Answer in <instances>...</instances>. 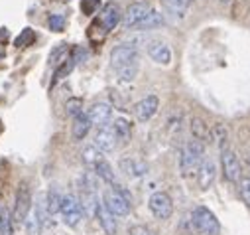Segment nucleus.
I'll return each instance as SVG.
<instances>
[{
    "mask_svg": "<svg viewBox=\"0 0 250 235\" xmlns=\"http://www.w3.org/2000/svg\"><path fill=\"white\" fill-rule=\"evenodd\" d=\"M47 24H49V30H53V32H61V30L65 28V16H61V14H51L49 20H47Z\"/></svg>",
    "mask_w": 250,
    "mask_h": 235,
    "instance_id": "nucleus-34",
    "label": "nucleus"
},
{
    "mask_svg": "<svg viewBox=\"0 0 250 235\" xmlns=\"http://www.w3.org/2000/svg\"><path fill=\"white\" fill-rule=\"evenodd\" d=\"M97 4H99V0H83V2H81V8H83L85 14H93L95 8H97Z\"/></svg>",
    "mask_w": 250,
    "mask_h": 235,
    "instance_id": "nucleus-37",
    "label": "nucleus"
},
{
    "mask_svg": "<svg viewBox=\"0 0 250 235\" xmlns=\"http://www.w3.org/2000/svg\"><path fill=\"white\" fill-rule=\"evenodd\" d=\"M65 111H67V115H71L73 119L77 115H81L83 113V101L81 99H77V97H71L67 103H65Z\"/></svg>",
    "mask_w": 250,
    "mask_h": 235,
    "instance_id": "nucleus-32",
    "label": "nucleus"
},
{
    "mask_svg": "<svg viewBox=\"0 0 250 235\" xmlns=\"http://www.w3.org/2000/svg\"><path fill=\"white\" fill-rule=\"evenodd\" d=\"M120 18H122L120 8H118L114 2H108V4L104 6L103 14H101V22H103V26H104L106 30H114V28L118 26Z\"/></svg>",
    "mask_w": 250,
    "mask_h": 235,
    "instance_id": "nucleus-19",
    "label": "nucleus"
},
{
    "mask_svg": "<svg viewBox=\"0 0 250 235\" xmlns=\"http://www.w3.org/2000/svg\"><path fill=\"white\" fill-rule=\"evenodd\" d=\"M215 178H217V164H215L213 158H207V156H205V160L201 162V166H199V170H197L199 188H201V190H209V188L213 186Z\"/></svg>",
    "mask_w": 250,
    "mask_h": 235,
    "instance_id": "nucleus-13",
    "label": "nucleus"
},
{
    "mask_svg": "<svg viewBox=\"0 0 250 235\" xmlns=\"http://www.w3.org/2000/svg\"><path fill=\"white\" fill-rule=\"evenodd\" d=\"M0 212H2V204H0Z\"/></svg>",
    "mask_w": 250,
    "mask_h": 235,
    "instance_id": "nucleus-39",
    "label": "nucleus"
},
{
    "mask_svg": "<svg viewBox=\"0 0 250 235\" xmlns=\"http://www.w3.org/2000/svg\"><path fill=\"white\" fill-rule=\"evenodd\" d=\"M59 215L63 219V223L67 227H77L79 221L83 219V208H81V202L75 194H63L61 198V208H59Z\"/></svg>",
    "mask_w": 250,
    "mask_h": 235,
    "instance_id": "nucleus-3",
    "label": "nucleus"
},
{
    "mask_svg": "<svg viewBox=\"0 0 250 235\" xmlns=\"http://www.w3.org/2000/svg\"><path fill=\"white\" fill-rule=\"evenodd\" d=\"M81 160H83L87 166H95L97 162L103 160V152H101L95 144H87V146H83V150H81Z\"/></svg>",
    "mask_w": 250,
    "mask_h": 235,
    "instance_id": "nucleus-26",
    "label": "nucleus"
},
{
    "mask_svg": "<svg viewBox=\"0 0 250 235\" xmlns=\"http://www.w3.org/2000/svg\"><path fill=\"white\" fill-rule=\"evenodd\" d=\"M93 144H95V146L104 154V152H114V148L118 146V141H116L114 133L110 131V127L106 125V127H103V129H99V131H97Z\"/></svg>",
    "mask_w": 250,
    "mask_h": 235,
    "instance_id": "nucleus-15",
    "label": "nucleus"
},
{
    "mask_svg": "<svg viewBox=\"0 0 250 235\" xmlns=\"http://www.w3.org/2000/svg\"><path fill=\"white\" fill-rule=\"evenodd\" d=\"M116 75L122 83H130L134 81V77L138 75V66H126V68H120L116 70Z\"/></svg>",
    "mask_w": 250,
    "mask_h": 235,
    "instance_id": "nucleus-29",
    "label": "nucleus"
},
{
    "mask_svg": "<svg viewBox=\"0 0 250 235\" xmlns=\"http://www.w3.org/2000/svg\"><path fill=\"white\" fill-rule=\"evenodd\" d=\"M128 235H154V231L146 225H132L128 229Z\"/></svg>",
    "mask_w": 250,
    "mask_h": 235,
    "instance_id": "nucleus-36",
    "label": "nucleus"
},
{
    "mask_svg": "<svg viewBox=\"0 0 250 235\" xmlns=\"http://www.w3.org/2000/svg\"><path fill=\"white\" fill-rule=\"evenodd\" d=\"M91 127H93V123H91V119H89V115H87V113H81V115H77L75 119H73L71 133H73V137H75L77 141H83V139L89 135Z\"/></svg>",
    "mask_w": 250,
    "mask_h": 235,
    "instance_id": "nucleus-20",
    "label": "nucleus"
},
{
    "mask_svg": "<svg viewBox=\"0 0 250 235\" xmlns=\"http://www.w3.org/2000/svg\"><path fill=\"white\" fill-rule=\"evenodd\" d=\"M79 192H81V196H79V202H81L83 213H85V215H91V217H97L99 206L103 204V200H99V192H93V190H85V188H79Z\"/></svg>",
    "mask_w": 250,
    "mask_h": 235,
    "instance_id": "nucleus-16",
    "label": "nucleus"
},
{
    "mask_svg": "<svg viewBox=\"0 0 250 235\" xmlns=\"http://www.w3.org/2000/svg\"><path fill=\"white\" fill-rule=\"evenodd\" d=\"M103 204L104 208L114 213L116 217H124V215H128L130 210H132V204L126 200V198H122L114 188H108L103 192Z\"/></svg>",
    "mask_w": 250,
    "mask_h": 235,
    "instance_id": "nucleus-6",
    "label": "nucleus"
},
{
    "mask_svg": "<svg viewBox=\"0 0 250 235\" xmlns=\"http://www.w3.org/2000/svg\"><path fill=\"white\" fill-rule=\"evenodd\" d=\"M191 223H193L195 231L201 233V235H219V231H221V223H219L217 215L209 208H205V206L193 208Z\"/></svg>",
    "mask_w": 250,
    "mask_h": 235,
    "instance_id": "nucleus-2",
    "label": "nucleus"
},
{
    "mask_svg": "<svg viewBox=\"0 0 250 235\" xmlns=\"http://www.w3.org/2000/svg\"><path fill=\"white\" fill-rule=\"evenodd\" d=\"M221 2H230V0H221Z\"/></svg>",
    "mask_w": 250,
    "mask_h": 235,
    "instance_id": "nucleus-38",
    "label": "nucleus"
},
{
    "mask_svg": "<svg viewBox=\"0 0 250 235\" xmlns=\"http://www.w3.org/2000/svg\"><path fill=\"white\" fill-rule=\"evenodd\" d=\"M14 221L10 217V213L6 212V208L2 210V223H0V235H14V229H12Z\"/></svg>",
    "mask_w": 250,
    "mask_h": 235,
    "instance_id": "nucleus-33",
    "label": "nucleus"
},
{
    "mask_svg": "<svg viewBox=\"0 0 250 235\" xmlns=\"http://www.w3.org/2000/svg\"><path fill=\"white\" fill-rule=\"evenodd\" d=\"M61 198H63V194H61L55 186H51L47 192H45V200H47V210H49V215H55L59 213V208H61Z\"/></svg>",
    "mask_w": 250,
    "mask_h": 235,
    "instance_id": "nucleus-25",
    "label": "nucleus"
},
{
    "mask_svg": "<svg viewBox=\"0 0 250 235\" xmlns=\"http://www.w3.org/2000/svg\"><path fill=\"white\" fill-rule=\"evenodd\" d=\"M108 127H110V131L114 133V137H116V141H118V146H120V144H126V142L130 141L132 129H130V123H128L126 119L118 117V119H114V121L108 123Z\"/></svg>",
    "mask_w": 250,
    "mask_h": 235,
    "instance_id": "nucleus-17",
    "label": "nucleus"
},
{
    "mask_svg": "<svg viewBox=\"0 0 250 235\" xmlns=\"http://www.w3.org/2000/svg\"><path fill=\"white\" fill-rule=\"evenodd\" d=\"M34 202H32V192H30V188H28V184H22L20 188H18V192H16V206H14V212H12V221L16 223V225H24V221H26V217H28V213L32 212V206Z\"/></svg>",
    "mask_w": 250,
    "mask_h": 235,
    "instance_id": "nucleus-5",
    "label": "nucleus"
},
{
    "mask_svg": "<svg viewBox=\"0 0 250 235\" xmlns=\"http://www.w3.org/2000/svg\"><path fill=\"white\" fill-rule=\"evenodd\" d=\"M148 208L156 219H169L173 213V202L166 192H154L148 200Z\"/></svg>",
    "mask_w": 250,
    "mask_h": 235,
    "instance_id": "nucleus-7",
    "label": "nucleus"
},
{
    "mask_svg": "<svg viewBox=\"0 0 250 235\" xmlns=\"http://www.w3.org/2000/svg\"><path fill=\"white\" fill-rule=\"evenodd\" d=\"M158 109H160L158 95H146L144 99H140L134 105V117H136L140 123H146V121H150L152 117L158 113Z\"/></svg>",
    "mask_w": 250,
    "mask_h": 235,
    "instance_id": "nucleus-11",
    "label": "nucleus"
},
{
    "mask_svg": "<svg viewBox=\"0 0 250 235\" xmlns=\"http://www.w3.org/2000/svg\"><path fill=\"white\" fill-rule=\"evenodd\" d=\"M211 137H213V141L217 142L219 150L229 148V131H227V127H225V125L217 123V125L213 127V131H211Z\"/></svg>",
    "mask_w": 250,
    "mask_h": 235,
    "instance_id": "nucleus-28",
    "label": "nucleus"
},
{
    "mask_svg": "<svg viewBox=\"0 0 250 235\" xmlns=\"http://www.w3.org/2000/svg\"><path fill=\"white\" fill-rule=\"evenodd\" d=\"M221 166H223L225 178H227L229 182H232V184L240 182V172H242V168H240V160H238V156H236L234 150H230V148L221 150Z\"/></svg>",
    "mask_w": 250,
    "mask_h": 235,
    "instance_id": "nucleus-9",
    "label": "nucleus"
},
{
    "mask_svg": "<svg viewBox=\"0 0 250 235\" xmlns=\"http://www.w3.org/2000/svg\"><path fill=\"white\" fill-rule=\"evenodd\" d=\"M73 66H75L73 57H71V60H65L63 64H61V66L55 70V73H53V83H55V81H59V79H63L65 75H69V73H71V70H73Z\"/></svg>",
    "mask_w": 250,
    "mask_h": 235,
    "instance_id": "nucleus-31",
    "label": "nucleus"
},
{
    "mask_svg": "<svg viewBox=\"0 0 250 235\" xmlns=\"http://www.w3.org/2000/svg\"><path fill=\"white\" fill-rule=\"evenodd\" d=\"M191 135H193V139L195 141H207L209 139V129H207V125H205V121L203 119H199V117H193V119H191Z\"/></svg>",
    "mask_w": 250,
    "mask_h": 235,
    "instance_id": "nucleus-27",
    "label": "nucleus"
},
{
    "mask_svg": "<svg viewBox=\"0 0 250 235\" xmlns=\"http://www.w3.org/2000/svg\"><path fill=\"white\" fill-rule=\"evenodd\" d=\"M238 190H240V198L244 200V204L250 208V178H242L238 182Z\"/></svg>",
    "mask_w": 250,
    "mask_h": 235,
    "instance_id": "nucleus-35",
    "label": "nucleus"
},
{
    "mask_svg": "<svg viewBox=\"0 0 250 235\" xmlns=\"http://www.w3.org/2000/svg\"><path fill=\"white\" fill-rule=\"evenodd\" d=\"M89 119H91V123L95 125V127H99V129H103V127H106L108 123H110V119H112V109H110V105H106V103H95L91 109H89Z\"/></svg>",
    "mask_w": 250,
    "mask_h": 235,
    "instance_id": "nucleus-14",
    "label": "nucleus"
},
{
    "mask_svg": "<svg viewBox=\"0 0 250 235\" xmlns=\"http://www.w3.org/2000/svg\"><path fill=\"white\" fill-rule=\"evenodd\" d=\"M152 12V6L148 2H134L126 8V12L122 14V24L126 30H136L140 22Z\"/></svg>",
    "mask_w": 250,
    "mask_h": 235,
    "instance_id": "nucleus-8",
    "label": "nucleus"
},
{
    "mask_svg": "<svg viewBox=\"0 0 250 235\" xmlns=\"http://www.w3.org/2000/svg\"><path fill=\"white\" fill-rule=\"evenodd\" d=\"M166 24V20H164V14H160L158 10H154L152 8V12L140 22V26L136 28L138 32H148V30H154V28H160V26H164Z\"/></svg>",
    "mask_w": 250,
    "mask_h": 235,
    "instance_id": "nucleus-22",
    "label": "nucleus"
},
{
    "mask_svg": "<svg viewBox=\"0 0 250 235\" xmlns=\"http://www.w3.org/2000/svg\"><path fill=\"white\" fill-rule=\"evenodd\" d=\"M205 160V144L201 141H189L179 154V172L181 176H191L193 172L199 170L201 162Z\"/></svg>",
    "mask_w": 250,
    "mask_h": 235,
    "instance_id": "nucleus-1",
    "label": "nucleus"
},
{
    "mask_svg": "<svg viewBox=\"0 0 250 235\" xmlns=\"http://www.w3.org/2000/svg\"><path fill=\"white\" fill-rule=\"evenodd\" d=\"M140 62V53L136 47L128 46V44H122V46H116L112 51H110V66L116 70L120 68H126V66H138Z\"/></svg>",
    "mask_w": 250,
    "mask_h": 235,
    "instance_id": "nucleus-4",
    "label": "nucleus"
},
{
    "mask_svg": "<svg viewBox=\"0 0 250 235\" xmlns=\"http://www.w3.org/2000/svg\"><path fill=\"white\" fill-rule=\"evenodd\" d=\"M34 40H36V32H34L32 28H24L22 34L14 40V46H16V47H26V46H30Z\"/></svg>",
    "mask_w": 250,
    "mask_h": 235,
    "instance_id": "nucleus-30",
    "label": "nucleus"
},
{
    "mask_svg": "<svg viewBox=\"0 0 250 235\" xmlns=\"http://www.w3.org/2000/svg\"><path fill=\"white\" fill-rule=\"evenodd\" d=\"M118 170L126 176V178L136 180V178H144V176L148 174V170H150V166L144 160H140V158L124 156V158L118 160Z\"/></svg>",
    "mask_w": 250,
    "mask_h": 235,
    "instance_id": "nucleus-10",
    "label": "nucleus"
},
{
    "mask_svg": "<svg viewBox=\"0 0 250 235\" xmlns=\"http://www.w3.org/2000/svg\"><path fill=\"white\" fill-rule=\"evenodd\" d=\"M148 55L158 66H169L171 64V47L162 40L148 42Z\"/></svg>",
    "mask_w": 250,
    "mask_h": 235,
    "instance_id": "nucleus-12",
    "label": "nucleus"
},
{
    "mask_svg": "<svg viewBox=\"0 0 250 235\" xmlns=\"http://www.w3.org/2000/svg\"><path fill=\"white\" fill-rule=\"evenodd\" d=\"M189 4H191V0H164V8L175 18H183Z\"/></svg>",
    "mask_w": 250,
    "mask_h": 235,
    "instance_id": "nucleus-23",
    "label": "nucleus"
},
{
    "mask_svg": "<svg viewBox=\"0 0 250 235\" xmlns=\"http://www.w3.org/2000/svg\"><path fill=\"white\" fill-rule=\"evenodd\" d=\"M114 217H116V215L110 213V212L104 208V204L99 206L97 219H99V223H101V227H103V231H104L106 235H116V231H118V223H116Z\"/></svg>",
    "mask_w": 250,
    "mask_h": 235,
    "instance_id": "nucleus-18",
    "label": "nucleus"
},
{
    "mask_svg": "<svg viewBox=\"0 0 250 235\" xmlns=\"http://www.w3.org/2000/svg\"><path fill=\"white\" fill-rule=\"evenodd\" d=\"M24 227H26V233H28V235H40L42 229L45 227L43 221H42V217L38 215V212H36L34 208H32V212L28 213V217H26V221H24Z\"/></svg>",
    "mask_w": 250,
    "mask_h": 235,
    "instance_id": "nucleus-24",
    "label": "nucleus"
},
{
    "mask_svg": "<svg viewBox=\"0 0 250 235\" xmlns=\"http://www.w3.org/2000/svg\"><path fill=\"white\" fill-rule=\"evenodd\" d=\"M95 172H97V176L104 182V184H108V186H114L118 180H116V174H114V170H112V166L106 162V160H101V162H97L95 166Z\"/></svg>",
    "mask_w": 250,
    "mask_h": 235,
    "instance_id": "nucleus-21",
    "label": "nucleus"
}]
</instances>
